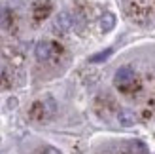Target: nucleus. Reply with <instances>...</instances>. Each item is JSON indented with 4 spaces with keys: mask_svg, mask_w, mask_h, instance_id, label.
Returning <instances> with one entry per match:
<instances>
[{
    "mask_svg": "<svg viewBox=\"0 0 155 154\" xmlns=\"http://www.w3.org/2000/svg\"><path fill=\"white\" fill-rule=\"evenodd\" d=\"M49 13H51V2H48V0H40V2L34 4V19L36 21H44Z\"/></svg>",
    "mask_w": 155,
    "mask_h": 154,
    "instance_id": "obj_4",
    "label": "nucleus"
},
{
    "mask_svg": "<svg viewBox=\"0 0 155 154\" xmlns=\"http://www.w3.org/2000/svg\"><path fill=\"white\" fill-rule=\"evenodd\" d=\"M129 147H130V152L133 154H148V149H146V145L142 141H130Z\"/></svg>",
    "mask_w": 155,
    "mask_h": 154,
    "instance_id": "obj_8",
    "label": "nucleus"
},
{
    "mask_svg": "<svg viewBox=\"0 0 155 154\" xmlns=\"http://www.w3.org/2000/svg\"><path fill=\"white\" fill-rule=\"evenodd\" d=\"M72 25H74V19L68 12H61L55 17V29L61 30V33H68L72 29Z\"/></svg>",
    "mask_w": 155,
    "mask_h": 154,
    "instance_id": "obj_3",
    "label": "nucleus"
},
{
    "mask_svg": "<svg viewBox=\"0 0 155 154\" xmlns=\"http://www.w3.org/2000/svg\"><path fill=\"white\" fill-rule=\"evenodd\" d=\"M136 82V72L133 67H121L115 71V76H114V84L115 88L121 89V91H129L130 88L134 86Z\"/></svg>",
    "mask_w": 155,
    "mask_h": 154,
    "instance_id": "obj_1",
    "label": "nucleus"
},
{
    "mask_svg": "<svg viewBox=\"0 0 155 154\" xmlns=\"http://www.w3.org/2000/svg\"><path fill=\"white\" fill-rule=\"evenodd\" d=\"M117 122L123 128H133L136 124V114L133 110H129V109H123V110L117 112Z\"/></svg>",
    "mask_w": 155,
    "mask_h": 154,
    "instance_id": "obj_5",
    "label": "nucleus"
},
{
    "mask_svg": "<svg viewBox=\"0 0 155 154\" xmlns=\"http://www.w3.org/2000/svg\"><path fill=\"white\" fill-rule=\"evenodd\" d=\"M112 51H114L112 48H106L104 51H100V53H97V55H91V59H89V61H91V63H100V61H106L108 57L112 55Z\"/></svg>",
    "mask_w": 155,
    "mask_h": 154,
    "instance_id": "obj_9",
    "label": "nucleus"
},
{
    "mask_svg": "<svg viewBox=\"0 0 155 154\" xmlns=\"http://www.w3.org/2000/svg\"><path fill=\"white\" fill-rule=\"evenodd\" d=\"M12 21H13V15L12 10L6 6H0V29H10L12 27Z\"/></svg>",
    "mask_w": 155,
    "mask_h": 154,
    "instance_id": "obj_7",
    "label": "nucleus"
},
{
    "mask_svg": "<svg viewBox=\"0 0 155 154\" xmlns=\"http://www.w3.org/2000/svg\"><path fill=\"white\" fill-rule=\"evenodd\" d=\"M44 154H61V152H59L57 149H53V147H48V149L44 150Z\"/></svg>",
    "mask_w": 155,
    "mask_h": 154,
    "instance_id": "obj_11",
    "label": "nucleus"
},
{
    "mask_svg": "<svg viewBox=\"0 0 155 154\" xmlns=\"http://www.w3.org/2000/svg\"><path fill=\"white\" fill-rule=\"evenodd\" d=\"M53 50H55V46H53L51 42L42 40V42H38L34 46V57L38 61H49L51 55H53Z\"/></svg>",
    "mask_w": 155,
    "mask_h": 154,
    "instance_id": "obj_2",
    "label": "nucleus"
},
{
    "mask_svg": "<svg viewBox=\"0 0 155 154\" xmlns=\"http://www.w3.org/2000/svg\"><path fill=\"white\" fill-rule=\"evenodd\" d=\"M8 84V68L4 63H0V88H6Z\"/></svg>",
    "mask_w": 155,
    "mask_h": 154,
    "instance_id": "obj_10",
    "label": "nucleus"
},
{
    "mask_svg": "<svg viewBox=\"0 0 155 154\" xmlns=\"http://www.w3.org/2000/svg\"><path fill=\"white\" fill-rule=\"evenodd\" d=\"M115 15L112 13V12H106V13H102L100 15V19H98V25H100V30L102 33H110V30H114V27H115Z\"/></svg>",
    "mask_w": 155,
    "mask_h": 154,
    "instance_id": "obj_6",
    "label": "nucleus"
}]
</instances>
